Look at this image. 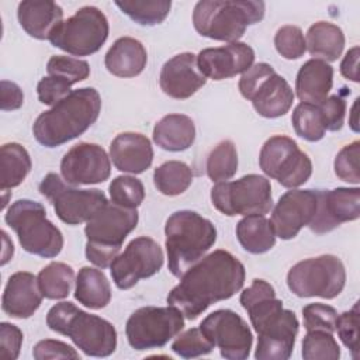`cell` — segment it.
Instances as JSON below:
<instances>
[{
	"mask_svg": "<svg viewBox=\"0 0 360 360\" xmlns=\"http://www.w3.org/2000/svg\"><path fill=\"white\" fill-rule=\"evenodd\" d=\"M38 277L28 271H17L8 277L1 297V309L11 318L32 316L42 304Z\"/></svg>",
	"mask_w": 360,
	"mask_h": 360,
	"instance_id": "obj_23",
	"label": "cell"
},
{
	"mask_svg": "<svg viewBox=\"0 0 360 360\" xmlns=\"http://www.w3.org/2000/svg\"><path fill=\"white\" fill-rule=\"evenodd\" d=\"M359 153H360V142L354 141L346 146H343L333 162L335 174L347 183L359 184L360 173H359Z\"/></svg>",
	"mask_w": 360,
	"mask_h": 360,
	"instance_id": "obj_44",
	"label": "cell"
},
{
	"mask_svg": "<svg viewBox=\"0 0 360 360\" xmlns=\"http://www.w3.org/2000/svg\"><path fill=\"white\" fill-rule=\"evenodd\" d=\"M239 91L264 118H278L287 114L294 101V91L288 82L266 62L252 65L242 73Z\"/></svg>",
	"mask_w": 360,
	"mask_h": 360,
	"instance_id": "obj_9",
	"label": "cell"
},
{
	"mask_svg": "<svg viewBox=\"0 0 360 360\" xmlns=\"http://www.w3.org/2000/svg\"><path fill=\"white\" fill-rule=\"evenodd\" d=\"M346 284V270L342 260L333 255H321L295 263L287 274V285L301 298L338 297Z\"/></svg>",
	"mask_w": 360,
	"mask_h": 360,
	"instance_id": "obj_10",
	"label": "cell"
},
{
	"mask_svg": "<svg viewBox=\"0 0 360 360\" xmlns=\"http://www.w3.org/2000/svg\"><path fill=\"white\" fill-rule=\"evenodd\" d=\"M262 172L285 188H297L312 174V162L297 142L285 135H274L262 146L259 155Z\"/></svg>",
	"mask_w": 360,
	"mask_h": 360,
	"instance_id": "obj_13",
	"label": "cell"
},
{
	"mask_svg": "<svg viewBox=\"0 0 360 360\" xmlns=\"http://www.w3.org/2000/svg\"><path fill=\"white\" fill-rule=\"evenodd\" d=\"M357 104H359V97L354 100V104H353V107H352V120H350V127H352V129L354 131V132H359V122H357Z\"/></svg>",
	"mask_w": 360,
	"mask_h": 360,
	"instance_id": "obj_52",
	"label": "cell"
},
{
	"mask_svg": "<svg viewBox=\"0 0 360 360\" xmlns=\"http://www.w3.org/2000/svg\"><path fill=\"white\" fill-rule=\"evenodd\" d=\"M236 238L246 252L262 255L276 245L277 236L264 215H246L236 224Z\"/></svg>",
	"mask_w": 360,
	"mask_h": 360,
	"instance_id": "obj_31",
	"label": "cell"
},
{
	"mask_svg": "<svg viewBox=\"0 0 360 360\" xmlns=\"http://www.w3.org/2000/svg\"><path fill=\"white\" fill-rule=\"evenodd\" d=\"M195 141L194 121L184 114H169L153 128V142L169 152L188 149Z\"/></svg>",
	"mask_w": 360,
	"mask_h": 360,
	"instance_id": "obj_28",
	"label": "cell"
},
{
	"mask_svg": "<svg viewBox=\"0 0 360 360\" xmlns=\"http://www.w3.org/2000/svg\"><path fill=\"white\" fill-rule=\"evenodd\" d=\"M212 205L226 217L264 215L273 208L270 180L246 174L235 181H221L211 188Z\"/></svg>",
	"mask_w": 360,
	"mask_h": 360,
	"instance_id": "obj_12",
	"label": "cell"
},
{
	"mask_svg": "<svg viewBox=\"0 0 360 360\" xmlns=\"http://www.w3.org/2000/svg\"><path fill=\"white\" fill-rule=\"evenodd\" d=\"M146 62L148 53L145 46L132 37L118 38L104 58L107 70L117 77H135L141 75Z\"/></svg>",
	"mask_w": 360,
	"mask_h": 360,
	"instance_id": "obj_27",
	"label": "cell"
},
{
	"mask_svg": "<svg viewBox=\"0 0 360 360\" xmlns=\"http://www.w3.org/2000/svg\"><path fill=\"white\" fill-rule=\"evenodd\" d=\"M304 328L308 330H326L335 332V322L338 318V311L322 302H312L302 308Z\"/></svg>",
	"mask_w": 360,
	"mask_h": 360,
	"instance_id": "obj_45",
	"label": "cell"
},
{
	"mask_svg": "<svg viewBox=\"0 0 360 360\" xmlns=\"http://www.w3.org/2000/svg\"><path fill=\"white\" fill-rule=\"evenodd\" d=\"M46 70L49 76L62 77L72 84L86 80L90 75V66L86 60L65 55L52 56L46 63Z\"/></svg>",
	"mask_w": 360,
	"mask_h": 360,
	"instance_id": "obj_40",
	"label": "cell"
},
{
	"mask_svg": "<svg viewBox=\"0 0 360 360\" xmlns=\"http://www.w3.org/2000/svg\"><path fill=\"white\" fill-rule=\"evenodd\" d=\"M333 86V68L321 59L307 60L298 70L295 79V93L301 103L319 104Z\"/></svg>",
	"mask_w": 360,
	"mask_h": 360,
	"instance_id": "obj_26",
	"label": "cell"
},
{
	"mask_svg": "<svg viewBox=\"0 0 360 360\" xmlns=\"http://www.w3.org/2000/svg\"><path fill=\"white\" fill-rule=\"evenodd\" d=\"M60 174L70 186L97 184L110 177L111 162L100 145L80 142L62 158Z\"/></svg>",
	"mask_w": 360,
	"mask_h": 360,
	"instance_id": "obj_19",
	"label": "cell"
},
{
	"mask_svg": "<svg viewBox=\"0 0 360 360\" xmlns=\"http://www.w3.org/2000/svg\"><path fill=\"white\" fill-rule=\"evenodd\" d=\"M163 259V250L155 239L138 236L110 264L112 281L120 290H129L139 280L155 276L162 269Z\"/></svg>",
	"mask_w": 360,
	"mask_h": 360,
	"instance_id": "obj_16",
	"label": "cell"
},
{
	"mask_svg": "<svg viewBox=\"0 0 360 360\" xmlns=\"http://www.w3.org/2000/svg\"><path fill=\"white\" fill-rule=\"evenodd\" d=\"M38 277L42 295L48 300H62L70 294L75 281L73 269L62 262H52L45 266Z\"/></svg>",
	"mask_w": 360,
	"mask_h": 360,
	"instance_id": "obj_34",
	"label": "cell"
},
{
	"mask_svg": "<svg viewBox=\"0 0 360 360\" xmlns=\"http://www.w3.org/2000/svg\"><path fill=\"white\" fill-rule=\"evenodd\" d=\"M73 84L69 83L68 80L58 77V76H46L42 77L38 82L37 86V93H38V100L42 104L46 105H55L60 100H63L66 96H69L73 90H70Z\"/></svg>",
	"mask_w": 360,
	"mask_h": 360,
	"instance_id": "obj_47",
	"label": "cell"
},
{
	"mask_svg": "<svg viewBox=\"0 0 360 360\" xmlns=\"http://www.w3.org/2000/svg\"><path fill=\"white\" fill-rule=\"evenodd\" d=\"M316 191L318 208L308 225L314 233L330 232L340 224L356 221L360 217V188L357 186Z\"/></svg>",
	"mask_w": 360,
	"mask_h": 360,
	"instance_id": "obj_20",
	"label": "cell"
},
{
	"mask_svg": "<svg viewBox=\"0 0 360 360\" xmlns=\"http://www.w3.org/2000/svg\"><path fill=\"white\" fill-rule=\"evenodd\" d=\"M138 218L136 208H124L114 202L104 204L84 226L87 260L100 269L110 267L125 238L136 228Z\"/></svg>",
	"mask_w": 360,
	"mask_h": 360,
	"instance_id": "obj_7",
	"label": "cell"
},
{
	"mask_svg": "<svg viewBox=\"0 0 360 360\" xmlns=\"http://www.w3.org/2000/svg\"><path fill=\"white\" fill-rule=\"evenodd\" d=\"M207 176L215 183L232 179L238 172V150L232 141H221L210 152L205 163Z\"/></svg>",
	"mask_w": 360,
	"mask_h": 360,
	"instance_id": "obj_35",
	"label": "cell"
},
{
	"mask_svg": "<svg viewBox=\"0 0 360 360\" xmlns=\"http://www.w3.org/2000/svg\"><path fill=\"white\" fill-rule=\"evenodd\" d=\"M184 328V315L176 307H142L125 325L128 343L135 350L163 347Z\"/></svg>",
	"mask_w": 360,
	"mask_h": 360,
	"instance_id": "obj_14",
	"label": "cell"
},
{
	"mask_svg": "<svg viewBox=\"0 0 360 360\" xmlns=\"http://www.w3.org/2000/svg\"><path fill=\"white\" fill-rule=\"evenodd\" d=\"M111 202L124 208H136L145 198L142 181L134 176H117L108 186Z\"/></svg>",
	"mask_w": 360,
	"mask_h": 360,
	"instance_id": "obj_39",
	"label": "cell"
},
{
	"mask_svg": "<svg viewBox=\"0 0 360 360\" xmlns=\"http://www.w3.org/2000/svg\"><path fill=\"white\" fill-rule=\"evenodd\" d=\"M6 224L17 233L22 249L39 257H56L63 248V235L46 218L44 205L32 200H17L4 215Z\"/></svg>",
	"mask_w": 360,
	"mask_h": 360,
	"instance_id": "obj_8",
	"label": "cell"
},
{
	"mask_svg": "<svg viewBox=\"0 0 360 360\" xmlns=\"http://www.w3.org/2000/svg\"><path fill=\"white\" fill-rule=\"evenodd\" d=\"M215 346L205 338L200 328H191L179 335L172 343V350L183 359H194L212 352Z\"/></svg>",
	"mask_w": 360,
	"mask_h": 360,
	"instance_id": "obj_41",
	"label": "cell"
},
{
	"mask_svg": "<svg viewBox=\"0 0 360 360\" xmlns=\"http://www.w3.org/2000/svg\"><path fill=\"white\" fill-rule=\"evenodd\" d=\"M75 298L90 309H101L111 301V287L105 274L94 267H82L76 276Z\"/></svg>",
	"mask_w": 360,
	"mask_h": 360,
	"instance_id": "obj_30",
	"label": "cell"
},
{
	"mask_svg": "<svg viewBox=\"0 0 360 360\" xmlns=\"http://www.w3.org/2000/svg\"><path fill=\"white\" fill-rule=\"evenodd\" d=\"M39 193L52 204L58 218L68 225L87 222L108 202L101 190L70 187L56 173H48L42 179Z\"/></svg>",
	"mask_w": 360,
	"mask_h": 360,
	"instance_id": "obj_15",
	"label": "cell"
},
{
	"mask_svg": "<svg viewBox=\"0 0 360 360\" xmlns=\"http://www.w3.org/2000/svg\"><path fill=\"white\" fill-rule=\"evenodd\" d=\"M205 83L207 77L200 72L197 56L191 52H183L166 60L159 75L162 91L176 100L191 97Z\"/></svg>",
	"mask_w": 360,
	"mask_h": 360,
	"instance_id": "obj_22",
	"label": "cell"
},
{
	"mask_svg": "<svg viewBox=\"0 0 360 360\" xmlns=\"http://www.w3.org/2000/svg\"><path fill=\"white\" fill-rule=\"evenodd\" d=\"M245 276V266L228 250L218 249L187 269L166 301L194 321L210 305L233 297L243 287Z\"/></svg>",
	"mask_w": 360,
	"mask_h": 360,
	"instance_id": "obj_1",
	"label": "cell"
},
{
	"mask_svg": "<svg viewBox=\"0 0 360 360\" xmlns=\"http://www.w3.org/2000/svg\"><path fill=\"white\" fill-rule=\"evenodd\" d=\"M359 323H360V312L359 302H354L352 309L338 314L335 322V330L338 332L342 343L350 350L352 357H359Z\"/></svg>",
	"mask_w": 360,
	"mask_h": 360,
	"instance_id": "obj_43",
	"label": "cell"
},
{
	"mask_svg": "<svg viewBox=\"0 0 360 360\" xmlns=\"http://www.w3.org/2000/svg\"><path fill=\"white\" fill-rule=\"evenodd\" d=\"M0 165H1V191L20 186L28 176L32 163L27 149L17 143H4L0 148Z\"/></svg>",
	"mask_w": 360,
	"mask_h": 360,
	"instance_id": "obj_32",
	"label": "cell"
},
{
	"mask_svg": "<svg viewBox=\"0 0 360 360\" xmlns=\"http://www.w3.org/2000/svg\"><path fill=\"white\" fill-rule=\"evenodd\" d=\"M22 332L18 326L1 322L0 323V357L4 360H15L22 345Z\"/></svg>",
	"mask_w": 360,
	"mask_h": 360,
	"instance_id": "obj_49",
	"label": "cell"
},
{
	"mask_svg": "<svg viewBox=\"0 0 360 360\" xmlns=\"http://www.w3.org/2000/svg\"><path fill=\"white\" fill-rule=\"evenodd\" d=\"M1 110H18L24 104V93L18 84L8 80H1Z\"/></svg>",
	"mask_w": 360,
	"mask_h": 360,
	"instance_id": "obj_50",
	"label": "cell"
},
{
	"mask_svg": "<svg viewBox=\"0 0 360 360\" xmlns=\"http://www.w3.org/2000/svg\"><path fill=\"white\" fill-rule=\"evenodd\" d=\"M294 131L308 142H318L325 136V125L316 104L300 103L291 117Z\"/></svg>",
	"mask_w": 360,
	"mask_h": 360,
	"instance_id": "obj_37",
	"label": "cell"
},
{
	"mask_svg": "<svg viewBox=\"0 0 360 360\" xmlns=\"http://www.w3.org/2000/svg\"><path fill=\"white\" fill-rule=\"evenodd\" d=\"M46 325L51 330L70 338L84 354L107 357L115 352L117 330L107 319L84 312L73 302L55 304L46 314Z\"/></svg>",
	"mask_w": 360,
	"mask_h": 360,
	"instance_id": "obj_5",
	"label": "cell"
},
{
	"mask_svg": "<svg viewBox=\"0 0 360 360\" xmlns=\"http://www.w3.org/2000/svg\"><path fill=\"white\" fill-rule=\"evenodd\" d=\"M167 267L174 277H181L195 264L217 240L214 224L191 210L173 212L165 225Z\"/></svg>",
	"mask_w": 360,
	"mask_h": 360,
	"instance_id": "obj_4",
	"label": "cell"
},
{
	"mask_svg": "<svg viewBox=\"0 0 360 360\" xmlns=\"http://www.w3.org/2000/svg\"><path fill=\"white\" fill-rule=\"evenodd\" d=\"M108 32L104 13L94 6H84L53 30L49 42L70 55L89 56L104 45Z\"/></svg>",
	"mask_w": 360,
	"mask_h": 360,
	"instance_id": "obj_11",
	"label": "cell"
},
{
	"mask_svg": "<svg viewBox=\"0 0 360 360\" xmlns=\"http://www.w3.org/2000/svg\"><path fill=\"white\" fill-rule=\"evenodd\" d=\"M255 62V51L245 42L205 48L197 55L200 72L212 80H224L245 73Z\"/></svg>",
	"mask_w": 360,
	"mask_h": 360,
	"instance_id": "obj_21",
	"label": "cell"
},
{
	"mask_svg": "<svg viewBox=\"0 0 360 360\" xmlns=\"http://www.w3.org/2000/svg\"><path fill=\"white\" fill-rule=\"evenodd\" d=\"M266 4L253 0H202L194 6L193 25L207 38L238 42L248 28L264 17Z\"/></svg>",
	"mask_w": 360,
	"mask_h": 360,
	"instance_id": "obj_6",
	"label": "cell"
},
{
	"mask_svg": "<svg viewBox=\"0 0 360 360\" xmlns=\"http://www.w3.org/2000/svg\"><path fill=\"white\" fill-rule=\"evenodd\" d=\"M205 338L228 360H245L250 354L253 335L245 319L232 309H217L200 323Z\"/></svg>",
	"mask_w": 360,
	"mask_h": 360,
	"instance_id": "obj_17",
	"label": "cell"
},
{
	"mask_svg": "<svg viewBox=\"0 0 360 360\" xmlns=\"http://www.w3.org/2000/svg\"><path fill=\"white\" fill-rule=\"evenodd\" d=\"M17 18L22 30L32 38L49 39L53 30L63 21V10L55 1H21Z\"/></svg>",
	"mask_w": 360,
	"mask_h": 360,
	"instance_id": "obj_25",
	"label": "cell"
},
{
	"mask_svg": "<svg viewBox=\"0 0 360 360\" xmlns=\"http://www.w3.org/2000/svg\"><path fill=\"white\" fill-rule=\"evenodd\" d=\"M153 183L163 195H180L191 186L193 172L184 162L169 160L155 169Z\"/></svg>",
	"mask_w": 360,
	"mask_h": 360,
	"instance_id": "obj_33",
	"label": "cell"
},
{
	"mask_svg": "<svg viewBox=\"0 0 360 360\" xmlns=\"http://www.w3.org/2000/svg\"><path fill=\"white\" fill-rule=\"evenodd\" d=\"M301 356L305 360H338L340 357V347L333 333L308 330L302 339Z\"/></svg>",
	"mask_w": 360,
	"mask_h": 360,
	"instance_id": "obj_38",
	"label": "cell"
},
{
	"mask_svg": "<svg viewBox=\"0 0 360 360\" xmlns=\"http://www.w3.org/2000/svg\"><path fill=\"white\" fill-rule=\"evenodd\" d=\"M239 301L257 333L255 359H290L300 323L292 311L283 308V301L276 297L273 285L266 280L255 278L242 291Z\"/></svg>",
	"mask_w": 360,
	"mask_h": 360,
	"instance_id": "obj_2",
	"label": "cell"
},
{
	"mask_svg": "<svg viewBox=\"0 0 360 360\" xmlns=\"http://www.w3.org/2000/svg\"><path fill=\"white\" fill-rule=\"evenodd\" d=\"M115 6L132 21L141 25L160 24L170 11V0H125L115 1Z\"/></svg>",
	"mask_w": 360,
	"mask_h": 360,
	"instance_id": "obj_36",
	"label": "cell"
},
{
	"mask_svg": "<svg viewBox=\"0 0 360 360\" xmlns=\"http://www.w3.org/2000/svg\"><path fill=\"white\" fill-rule=\"evenodd\" d=\"M110 159L124 173L139 174L150 167L153 149L150 141L138 132L118 134L110 145Z\"/></svg>",
	"mask_w": 360,
	"mask_h": 360,
	"instance_id": "obj_24",
	"label": "cell"
},
{
	"mask_svg": "<svg viewBox=\"0 0 360 360\" xmlns=\"http://www.w3.org/2000/svg\"><path fill=\"white\" fill-rule=\"evenodd\" d=\"M305 45L314 59L335 62L345 48V34L340 27L328 21L312 24L305 37Z\"/></svg>",
	"mask_w": 360,
	"mask_h": 360,
	"instance_id": "obj_29",
	"label": "cell"
},
{
	"mask_svg": "<svg viewBox=\"0 0 360 360\" xmlns=\"http://www.w3.org/2000/svg\"><path fill=\"white\" fill-rule=\"evenodd\" d=\"M32 356L37 360H48V359H80L79 353L65 342L55 339L39 340L34 349Z\"/></svg>",
	"mask_w": 360,
	"mask_h": 360,
	"instance_id": "obj_48",
	"label": "cell"
},
{
	"mask_svg": "<svg viewBox=\"0 0 360 360\" xmlns=\"http://www.w3.org/2000/svg\"><path fill=\"white\" fill-rule=\"evenodd\" d=\"M274 46L277 52L288 60L300 59L307 51L304 34L297 25L280 27L274 35Z\"/></svg>",
	"mask_w": 360,
	"mask_h": 360,
	"instance_id": "obj_42",
	"label": "cell"
},
{
	"mask_svg": "<svg viewBox=\"0 0 360 360\" xmlns=\"http://www.w3.org/2000/svg\"><path fill=\"white\" fill-rule=\"evenodd\" d=\"M316 208V190L291 188L284 193L274 205L270 218L276 236L283 240L295 238L304 226H308L312 222Z\"/></svg>",
	"mask_w": 360,
	"mask_h": 360,
	"instance_id": "obj_18",
	"label": "cell"
},
{
	"mask_svg": "<svg viewBox=\"0 0 360 360\" xmlns=\"http://www.w3.org/2000/svg\"><path fill=\"white\" fill-rule=\"evenodd\" d=\"M326 131H340L346 115V101L340 94L326 97L323 101L316 104Z\"/></svg>",
	"mask_w": 360,
	"mask_h": 360,
	"instance_id": "obj_46",
	"label": "cell"
},
{
	"mask_svg": "<svg viewBox=\"0 0 360 360\" xmlns=\"http://www.w3.org/2000/svg\"><path fill=\"white\" fill-rule=\"evenodd\" d=\"M101 97L93 87L73 90L32 125L34 138L45 148L60 146L84 134L98 118Z\"/></svg>",
	"mask_w": 360,
	"mask_h": 360,
	"instance_id": "obj_3",
	"label": "cell"
},
{
	"mask_svg": "<svg viewBox=\"0 0 360 360\" xmlns=\"http://www.w3.org/2000/svg\"><path fill=\"white\" fill-rule=\"evenodd\" d=\"M359 56H360V48L353 46L349 49L340 63V73L347 80H352L354 83H359Z\"/></svg>",
	"mask_w": 360,
	"mask_h": 360,
	"instance_id": "obj_51",
	"label": "cell"
}]
</instances>
